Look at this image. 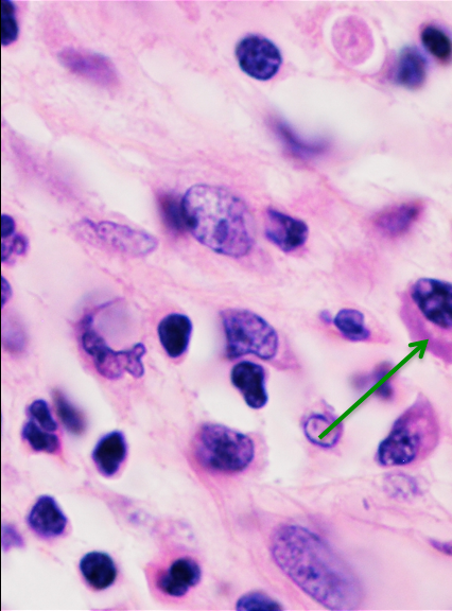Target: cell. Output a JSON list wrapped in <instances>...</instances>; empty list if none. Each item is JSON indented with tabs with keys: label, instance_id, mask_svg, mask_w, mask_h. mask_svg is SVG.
<instances>
[{
	"label": "cell",
	"instance_id": "1",
	"mask_svg": "<svg viewBox=\"0 0 452 611\" xmlns=\"http://www.w3.org/2000/svg\"><path fill=\"white\" fill-rule=\"evenodd\" d=\"M270 551L288 579L325 608L355 610L363 602L358 575L319 534L298 525L280 526Z\"/></svg>",
	"mask_w": 452,
	"mask_h": 611
},
{
	"label": "cell",
	"instance_id": "2",
	"mask_svg": "<svg viewBox=\"0 0 452 611\" xmlns=\"http://www.w3.org/2000/svg\"><path fill=\"white\" fill-rule=\"evenodd\" d=\"M187 229L215 253L242 258L255 246L254 220L246 202L224 187L198 184L182 198Z\"/></svg>",
	"mask_w": 452,
	"mask_h": 611
},
{
	"label": "cell",
	"instance_id": "3",
	"mask_svg": "<svg viewBox=\"0 0 452 611\" xmlns=\"http://www.w3.org/2000/svg\"><path fill=\"white\" fill-rule=\"evenodd\" d=\"M401 318L413 343L446 365H452V283L416 279L402 295Z\"/></svg>",
	"mask_w": 452,
	"mask_h": 611
},
{
	"label": "cell",
	"instance_id": "4",
	"mask_svg": "<svg viewBox=\"0 0 452 611\" xmlns=\"http://www.w3.org/2000/svg\"><path fill=\"white\" fill-rule=\"evenodd\" d=\"M441 432L436 408L420 394L378 445L376 461L382 467H406L425 461L439 446Z\"/></svg>",
	"mask_w": 452,
	"mask_h": 611
},
{
	"label": "cell",
	"instance_id": "5",
	"mask_svg": "<svg viewBox=\"0 0 452 611\" xmlns=\"http://www.w3.org/2000/svg\"><path fill=\"white\" fill-rule=\"evenodd\" d=\"M194 453L203 468L233 475L242 473L252 464L255 444L245 433L219 424H205L196 434Z\"/></svg>",
	"mask_w": 452,
	"mask_h": 611
},
{
	"label": "cell",
	"instance_id": "6",
	"mask_svg": "<svg viewBox=\"0 0 452 611\" xmlns=\"http://www.w3.org/2000/svg\"><path fill=\"white\" fill-rule=\"evenodd\" d=\"M226 339V357L236 360L253 355L273 360L280 349V338L275 328L258 313L241 308H230L220 313Z\"/></svg>",
	"mask_w": 452,
	"mask_h": 611
},
{
	"label": "cell",
	"instance_id": "7",
	"mask_svg": "<svg viewBox=\"0 0 452 611\" xmlns=\"http://www.w3.org/2000/svg\"><path fill=\"white\" fill-rule=\"evenodd\" d=\"M92 323V318L85 319L81 344L98 373L109 380L120 379L126 373L136 379L142 378L145 374L143 358L147 353L146 346L137 343L125 351H114L92 328Z\"/></svg>",
	"mask_w": 452,
	"mask_h": 611
},
{
	"label": "cell",
	"instance_id": "8",
	"mask_svg": "<svg viewBox=\"0 0 452 611\" xmlns=\"http://www.w3.org/2000/svg\"><path fill=\"white\" fill-rule=\"evenodd\" d=\"M241 71L258 81H269L283 64L281 50L269 39L257 34L243 38L236 47Z\"/></svg>",
	"mask_w": 452,
	"mask_h": 611
},
{
	"label": "cell",
	"instance_id": "9",
	"mask_svg": "<svg viewBox=\"0 0 452 611\" xmlns=\"http://www.w3.org/2000/svg\"><path fill=\"white\" fill-rule=\"evenodd\" d=\"M58 59L69 72L103 89H114L119 85L115 64L98 52L66 47L59 52Z\"/></svg>",
	"mask_w": 452,
	"mask_h": 611
},
{
	"label": "cell",
	"instance_id": "10",
	"mask_svg": "<svg viewBox=\"0 0 452 611\" xmlns=\"http://www.w3.org/2000/svg\"><path fill=\"white\" fill-rule=\"evenodd\" d=\"M91 222V221H90ZM93 232L112 249L133 257H143L159 247V240L147 232L110 221L91 222Z\"/></svg>",
	"mask_w": 452,
	"mask_h": 611
},
{
	"label": "cell",
	"instance_id": "11",
	"mask_svg": "<svg viewBox=\"0 0 452 611\" xmlns=\"http://www.w3.org/2000/svg\"><path fill=\"white\" fill-rule=\"evenodd\" d=\"M265 235L276 248L284 253H292L305 246L309 226L301 219L270 207L265 214Z\"/></svg>",
	"mask_w": 452,
	"mask_h": 611
},
{
	"label": "cell",
	"instance_id": "12",
	"mask_svg": "<svg viewBox=\"0 0 452 611\" xmlns=\"http://www.w3.org/2000/svg\"><path fill=\"white\" fill-rule=\"evenodd\" d=\"M231 381L251 409L260 410L267 406L269 394L264 366L252 361H241L232 369Z\"/></svg>",
	"mask_w": 452,
	"mask_h": 611
},
{
	"label": "cell",
	"instance_id": "13",
	"mask_svg": "<svg viewBox=\"0 0 452 611\" xmlns=\"http://www.w3.org/2000/svg\"><path fill=\"white\" fill-rule=\"evenodd\" d=\"M424 212V205L412 201L394 205L378 213L374 220L375 229L388 238H398L407 234L419 221Z\"/></svg>",
	"mask_w": 452,
	"mask_h": 611
},
{
	"label": "cell",
	"instance_id": "14",
	"mask_svg": "<svg viewBox=\"0 0 452 611\" xmlns=\"http://www.w3.org/2000/svg\"><path fill=\"white\" fill-rule=\"evenodd\" d=\"M67 517L55 498L41 496L27 517L29 528L44 539L61 536L67 527Z\"/></svg>",
	"mask_w": 452,
	"mask_h": 611
},
{
	"label": "cell",
	"instance_id": "15",
	"mask_svg": "<svg viewBox=\"0 0 452 611\" xmlns=\"http://www.w3.org/2000/svg\"><path fill=\"white\" fill-rule=\"evenodd\" d=\"M202 580L200 565L190 557H181L161 575L158 588L172 598H182Z\"/></svg>",
	"mask_w": 452,
	"mask_h": 611
},
{
	"label": "cell",
	"instance_id": "16",
	"mask_svg": "<svg viewBox=\"0 0 452 611\" xmlns=\"http://www.w3.org/2000/svg\"><path fill=\"white\" fill-rule=\"evenodd\" d=\"M193 331V322L186 314L170 313L162 319L158 334L168 357L179 359L187 353Z\"/></svg>",
	"mask_w": 452,
	"mask_h": 611
},
{
	"label": "cell",
	"instance_id": "17",
	"mask_svg": "<svg viewBox=\"0 0 452 611\" xmlns=\"http://www.w3.org/2000/svg\"><path fill=\"white\" fill-rule=\"evenodd\" d=\"M128 456V444L123 432L104 435L93 451V461L99 473L107 478L115 476Z\"/></svg>",
	"mask_w": 452,
	"mask_h": 611
},
{
	"label": "cell",
	"instance_id": "18",
	"mask_svg": "<svg viewBox=\"0 0 452 611\" xmlns=\"http://www.w3.org/2000/svg\"><path fill=\"white\" fill-rule=\"evenodd\" d=\"M428 61L415 46H407L399 52L394 72V82L409 90L420 89L427 79Z\"/></svg>",
	"mask_w": 452,
	"mask_h": 611
},
{
	"label": "cell",
	"instance_id": "19",
	"mask_svg": "<svg viewBox=\"0 0 452 611\" xmlns=\"http://www.w3.org/2000/svg\"><path fill=\"white\" fill-rule=\"evenodd\" d=\"M79 568L85 582L95 590H106L116 582L117 567L107 553L94 551L85 554Z\"/></svg>",
	"mask_w": 452,
	"mask_h": 611
},
{
	"label": "cell",
	"instance_id": "20",
	"mask_svg": "<svg viewBox=\"0 0 452 611\" xmlns=\"http://www.w3.org/2000/svg\"><path fill=\"white\" fill-rule=\"evenodd\" d=\"M330 414H311L306 418L303 429L310 443L330 449L336 447L343 435V425Z\"/></svg>",
	"mask_w": 452,
	"mask_h": 611
},
{
	"label": "cell",
	"instance_id": "21",
	"mask_svg": "<svg viewBox=\"0 0 452 611\" xmlns=\"http://www.w3.org/2000/svg\"><path fill=\"white\" fill-rule=\"evenodd\" d=\"M272 127L288 151L293 156L298 157V159H315V157L324 154L328 150L329 144L326 141H306V139L295 133L283 120H274Z\"/></svg>",
	"mask_w": 452,
	"mask_h": 611
},
{
	"label": "cell",
	"instance_id": "22",
	"mask_svg": "<svg viewBox=\"0 0 452 611\" xmlns=\"http://www.w3.org/2000/svg\"><path fill=\"white\" fill-rule=\"evenodd\" d=\"M334 325L347 341L368 342L372 338V331L365 323L364 314L357 309H341L334 318Z\"/></svg>",
	"mask_w": 452,
	"mask_h": 611
},
{
	"label": "cell",
	"instance_id": "23",
	"mask_svg": "<svg viewBox=\"0 0 452 611\" xmlns=\"http://www.w3.org/2000/svg\"><path fill=\"white\" fill-rule=\"evenodd\" d=\"M16 224L11 216L3 215L2 260L4 264L13 263L15 258L25 255L29 249V239L22 234H16Z\"/></svg>",
	"mask_w": 452,
	"mask_h": 611
},
{
	"label": "cell",
	"instance_id": "24",
	"mask_svg": "<svg viewBox=\"0 0 452 611\" xmlns=\"http://www.w3.org/2000/svg\"><path fill=\"white\" fill-rule=\"evenodd\" d=\"M421 41L425 49L434 58L447 64L452 60V40L448 34L438 26L427 25L421 33Z\"/></svg>",
	"mask_w": 452,
	"mask_h": 611
},
{
	"label": "cell",
	"instance_id": "25",
	"mask_svg": "<svg viewBox=\"0 0 452 611\" xmlns=\"http://www.w3.org/2000/svg\"><path fill=\"white\" fill-rule=\"evenodd\" d=\"M22 436L34 451L55 455L61 449L58 436L54 432L44 430L32 420L24 425Z\"/></svg>",
	"mask_w": 452,
	"mask_h": 611
},
{
	"label": "cell",
	"instance_id": "26",
	"mask_svg": "<svg viewBox=\"0 0 452 611\" xmlns=\"http://www.w3.org/2000/svg\"><path fill=\"white\" fill-rule=\"evenodd\" d=\"M159 206L162 218L168 230L175 234H184L187 224L184 216L182 199L172 194L159 196Z\"/></svg>",
	"mask_w": 452,
	"mask_h": 611
},
{
	"label": "cell",
	"instance_id": "27",
	"mask_svg": "<svg viewBox=\"0 0 452 611\" xmlns=\"http://www.w3.org/2000/svg\"><path fill=\"white\" fill-rule=\"evenodd\" d=\"M54 398L58 415L67 431L75 435L82 434L86 429V423L81 412L69 403L62 392L55 391Z\"/></svg>",
	"mask_w": 452,
	"mask_h": 611
},
{
	"label": "cell",
	"instance_id": "28",
	"mask_svg": "<svg viewBox=\"0 0 452 611\" xmlns=\"http://www.w3.org/2000/svg\"><path fill=\"white\" fill-rule=\"evenodd\" d=\"M236 609L239 611H277L283 610L284 607L266 593L252 591L239 598Z\"/></svg>",
	"mask_w": 452,
	"mask_h": 611
},
{
	"label": "cell",
	"instance_id": "29",
	"mask_svg": "<svg viewBox=\"0 0 452 611\" xmlns=\"http://www.w3.org/2000/svg\"><path fill=\"white\" fill-rule=\"evenodd\" d=\"M20 27L16 17V7L10 0H2V44L10 46L19 39Z\"/></svg>",
	"mask_w": 452,
	"mask_h": 611
},
{
	"label": "cell",
	"instance_id": "30",
	"mask_svg": "<svg viewBox=\"0 0 452 611\" xmlns=\"http://www.w3.org/2000/svg\"><path fill=\"white\" fill-rule=\"evenodd\" d=\"M28 415L30 420L36 422L40 427L49 432H55L58 429V424L52 416L50 408L45 400L37 399L28 407Z\"/></svg>",
	"mask_w": 452,
	"mask_h": 611
},
{
	"label": "cell",
	"instance_id": "31",
	"mask_svg": "<svg viewBox=\"0 0 452 611\" xmlns=\"http://www.w3.org/2000/svg\"><path fill=\"white\" fill-rule=\"evenodd\" d=\"M4 344L10 351H21L24 348L25 337L19 325L5 324Z\"/></svg>",
	"mask_w": 452,
	"mask_h": 611
},
{
	"label": "cell",
	"instance_id": "32",
	"mask_svg": "<svg viewBox=\"0 0 452 611\" xmlns=\"http://www.w3.org/2000/svg\"><path fill=\"white\" fill-rule=\"evenodd\" d=\"M24 539L22 535L11 525L3 526V549L5 552L12 548H23Z\"/></svg>",
	"mask_w": 452,
	"mask_h": 611
},
{
	"label": "cell",
	"instance_id": "33",
	"mask_svg": "<svg viewBox=\"0 0 452 611\" xmlns=\"http://www.w3.org/2000/svg\"><path fill=\"white\" fill-rule=\"evenodd\" d=\"M2 288H3V306H5L7 304V302L9 301V299L11 298L12 295V290H11V286L8 283L6 278L2 279Z\"/></svg>",
	"mask_w": 452,
	"mask_h": 611
},
{
	"label": "cell",
	"instance_id": "34",
	"mask_svg": "<svg viewBox=\"0 0 452 611\" xmlns=\"http://www.w3.org/2000/svg\"><path fill=\"white\" fill-rule=\"evenodd\" d=\"M319 318L326 325L334 324V318L332 316V312H330L329 310L321 311L319 314Z\"/></svg>",
	"mask_w": 452,
	"mask_h": 611
}]
</instances>
